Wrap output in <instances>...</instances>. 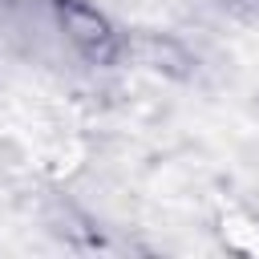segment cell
<instances>
[{
  "instance_id": "1",
  "label": "cell",
  "mask_w": 259,
  "mask_h": 259,
  "mask_svg": "<svg viewBox=\"0 0 259 259\" xmlns=\"http://www.w3.org/2000/svg\"><path fill=\"white\" fill-rule=\"evenodd\" d=\"M61 16H65L73 40H77L85 53H93V57H109V53H113V32H109V24H105L93 8L69 4V8H61Z\"/></svg>"
}]
</instances>
